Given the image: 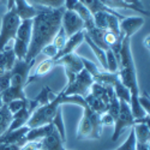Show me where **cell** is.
<instances>
[{
	"instance_id": "6da1fadb",
	"label": "cell",
	"mask_w": 150,
	"mask_h": 150,
	"mask_svg": "<svg viewBox=\"0 0 150 150\" xmlns=\"http://www.w3.org/2000/svg\"><path fill=\"white\" fill-rule=\"evenodd\" d=\"M61 8H37V13L33 18V31L29 49L25 60H36L42 49L52 43L54 36L61 28V17L64 13Z\"/></svg>"
},
{
	"instance_id": "7a4b0ae2",
	"label": "cell",
	"mask_w": 150,
	"mask_h": 150,
	"mask_svg": "<svg viewBox=\"0 0 150 150\" xmlns=\"http://www.w3.org/2000/svg\"><path fill=\"white\" fill-rule=\"evenodd\" d=\"M118 77L119 81L126 86L131 93V98H130V109L134 119L143 118L146 114L139 106L137 97H138L141 90H139V84H138V78H137V71L134 66V61L132 57V51H131V39L124 37L121 42V48H120V58H119V71H118Z\"/></svg>"
},
{
	"instance_id": "3957f363",
	"label": "cell",
	"mask_w": 150,
	"mask_h": 150,
	"mask_svg": "<svg viewBox=\"0 0 150 150\" xmlns=\"http://www.w3.org/2000/svg\"><path fill=\"white\" fill-rule=\"evenodd\" d=\"M62 97H64V90H61L59 94H57L52 101H49L48 103H46L43 106L37 107L33 112L31 117L29 118V120L27 122V126L29 129H33V127L51 124L53 118L57 114V110L62 105Z\"/></svg>"
},
{
	"instance_id": "277c9868",
	"label": "cell",
	"mask_w": 150,
	"mask_h": 150,
	"mask_svg": "<svg viewBox=\"0 0 150 150\" xmlns=\"http://www.w3.org/2000/svg\"><path fill=\"white\" fill-rule=\"evenodd\" d=\"M21 24V18L13 8L6 11L1 19V28H0V52L8 45L11 40H15L18 27Z\"/></svg>"
},
{
	"instance_id": "5b68a950",
	"label": "cell",
	"mask_w": 150,
	"mask_h": 150,
	"mask_svg": "<svg viewBox=\"0 0 150 150\" xmlns=\"http://www.w3.org/2000/svg\"><path fill=\"white\" fill-rule=\"evenodd\" d=\"M93 83H94V79L90 76V73L83 69L81 72L77 73V76L73 79V82L70 84H66V86L62 89L64 90V95L65 96L77 95V96L85 97L90 93V88Z\"/></svg>"
},
{
	"instance_id": "8992f818",
	"label": "cell",
	"mask_w": 150,
	"mask_h": 150,
	"mask_svg": "<svg viewBox=\"0 0 150 150\" xmlns=\"http://www.w3.org/2000/svg\"><path fill=\"white\" fill-rule=\"evenodd\" d=\"M35 60H16L11 70V83L10 86L17 89H24L28 85L30 76V69L33 67Z\"/></svg>"
},
{
	"instance_id": "52a82bcc",
	"label": "cell",
	"mask_w": 150,
	"mask_h": 150,
	"mask_svg": "<svg viewBox=\"0 0 150 150\" xmlns=\"http://www.w3.org/2000/svg\"><path fill=\"white\" fill-rule=\"evenodd\" d=\"M120 102V108H119V114L114 120V130L113 134H112V141L115 142L119 139V137L121 136L122 131L126 127H132L134 124V118L131 113V109L127 102L119 101Z\"/></svg>"
},
{
	"instance_id": "ba28073f",
	"label": "cell",
	"mask_w": 150,
	"mask_h": 150,
	"mask_svg": "<svg viewBox=\"0 0 150 150\" xmlns=\"http://www.w3.org/2000/svg\"><path fill=\"white\" fill-rule=\"evenodd\" d=\"M61 28L65 31L66 36L70 37L84 30V22L76 12L70 10H64V13H62V17H61Z\"/></svg>"
},
{
	"instance_id": "9c48e42d",
	"label": "cell",
	"mask_w": 150,
	"mask_h": 150,
	"mask_svg": "<svg viewBox=\"0 0 150 150\" xmlns=\"http://www.w3.org/2000/svg\"><path fill=\"white\" fill-rule=\"evenodd\" d=\"M145 19L143 17H124L120 21V34L124 37H131L144 25Z\"/></svg>"
},
{
	"instance_id": "30bf717a",
	"label": "cell",
	"mask_w": 150,
	"mask_h": 150,
	"mask_svg": "<svg viewBox=\"0 0 150 150\" xmlns=\"http://www.w3.org/2000/svg\"><path fill=\"white\" fill-rule=\"evenodd\" d=\"M54 65H59L62 66L66 72L70 73H78L83 70V64L81 60V55L77 54L76 52H73L71 54H67L65 57H62L58 60L54 61Z\"/></svg>"
},
{
	"instance_id": "8fae6325",
	"label": "cell",
	"mask_w": 150,
	"mask_h": 150,
	"mask_svg": "<svg viewBox=\"0 0 150 150\" xmlns=\"http://www.w3.org/2000/svg\"><path fill=\"white\" fill-rule=\"evenodd\" d=\"M84 35H85V31L82 30V31H79V33H77V34H74V35L67 37L65 46L62 47L61 51L58 52V54H57V57H55V59H54L53 61H55V60H58V59H60V58H62V57H65V55H67V54L73 53V52L76 51V49L84 42Z\"/></svg>"
},
{
	"instance_id": "7c38bea8",
	"label": "cell",
	"mask_w": 150,
	"mask_h": 150,
	"mask_svg": "<svg viewBox=\"0 0 150 150\" xmlns=\"http://www.w3.org/2000/svg\"><path fill=\"white\" fill-rule=\"evenodd\" d=\"M30 129L27 126H23L12 131H6L1 137H0V144H19L23 145L25 143L24 138Z\"/></svg>"
},
{
	"instance_id": "4fadbf2b",
	"label": "cell",
	"mask_w": 150,
	"mask_h": 150,
	"mask_svg": "<svg viewBox=\"0 0 150 150\" xmlns=\"http://www.w3.org/2000/svg\"><path fill=\"white\" fill-rule=\"evenodd\" d=\"M54 131V126L53 124H47V125H42V126H37V127H33L28 131L25 138V142H37V141H42L43 138H46L47 136H49Z\"/></svg>"
},
{
	"instance_id": "5bb4252c",
	"label": "cell",
	"mask_w": 150,
	"mask_h": 150,
	"mask_svg": "<svg viewBox=\"0 0 150 150\" xmlns=\"http://www.w3.org/2000/svg\"><path fill=\"white\" fill-rule=\"evenodd\" d=\"M15 10L21 21L33 19L37 13V8L30 5L28 0H15Z\"/></svg>"
},
{
	"instance_id": "9a60e30c",
	"label": "cell",
	"mask_w": 150,
	"mask_h": 150,
	"mask_svg": "<svg viewBox=\"0 0 150 150\" xmlns=\"http://www.w3.org/2000/svg\"><path fill=\"white\" fill-rule=\"evenodd\" d=\"M16 55L12 47H5L4 51L0 52V73L5 71H11L16 62Z\"/></svg>"
},
{
	"instance_id": "2e32d148",
	"label": "cell",
	"mask_w": 150,
	"mask_h": 150,
	"mask_svg": "<svg viewBox=\"0 0 150 150\" xmlns=\"http://www.w3.org/2000/svg\"><path fill=\"white\" fill-rule=\"evenodd\" d=\"M41 145L43 150H66L64 146V142L60 138V136L55 131V129L51 134L41 141Z\"/></svg>"
},
{
	"instance_id": "e0dca14e",
	"label": "cell",
	"mask_w": 150,
	"mask_h": 150,
	"mask_svg": "<svg viewBox=\"0 0 150 150\" xmlns=\"http://www.w3.org/2000/svg\"><path fill=\"white\" fill-rule=\"evenodd\" d=\"M95 139L94 129L90 120L85 115H82L77 129V139Z\"/></svg>"
},
{
	"instance_id": "ac0fdd59",
	"label": "cell",
	"mask_w": 150,
	"mask_h": 150,
	"mask_svg": "<svg viewBox=\"0 0 150 150\" xmlns=\"http://www.w3.org/2000/svg\"><path fill=\"white\" fill-rule=\"evenodd\" d=\"M105 6H107L108 8L110 10H114V8H127V10H132L137 13H139L142 16H149V12L146 10H143V8H138L136 6H132V5H129L124 1V0H100Z\"/></svg>"
},
{
	"instance_id": "d6986e66",
	"label": "cell",
	"mask_w": 150,
	"mask_h": 150,
	"mask_svg": "<svg viewBox=\"0 0 150 150\" xmlns=\"http://www.w3.org/2000/svg\"><path fill=\"white\" fill-rule=\"evenodd\" d=\"M136 142L138 143H150V130H149V124L144 122H136L132 126Z\"/></svg>"
},
{
	"instance_id": "ffe728a7",
	"label": "cell",
	"mask_w": 150,
	"mask_h": 150,
	"mask_svg": "<svg viewBox=\"0 0 150 150\" xmlns=\"http://www.w3.org/2000/svg\"><path fill=\"white\" fill-rule=\"evenodd\" d=\"M31 31H33V19L21 21V24L18 27V30H17L15 39H18V40L29 45L30 39H31Z\"/></svg>"
},
{
	"instance_id": "44dd1931",
	"label": "cell",
	"mask_w": 150,
	"mask_h": 150,
	"mask_svg": "<svg viewBox=\"0 0 150 150\" xmlns=\"http://www.w3.org/2000/svg\"><path fill=\"white\" fill-rule=\"evenodd\" d=\"M84 42H86V45H88L89 47H90V49L93 51V53L95 54V57H96V59H97V61L100 62V65H101V67H102V70L103 71H107V62H106V51L105 49H102V48H100L97 45H95L89 37H88V35H84Z\"/></svg>"
},
{
	"instance_id": "7402d4cb",
	"label": "cell",
	"mask_w": 150,
	"mask_h": 150,
	"mask_svg": "<svg viewBox=\"0 0 150 150\" xmlns=\"http://www.w3.org/2000/svg\"><path fill=\"white\" fill-rule=\"evenodd\" d=\"M53 66H54V61H53L52 59H46V60H42V61L40 62V64H39V66H37V69H36L35 73H34V74H31V76H29L28 84H29L30 82H33V81L37 79V78H40V77L45 76V74H47L48 72H51V71H52V69H53Z\"/></svg>"
},
{
	"instance_id": "603a6c76",
	"label": "cell",
	"mask_w": 150,
	"mask_h": 150,
	"mask_svg": "<svg viewBox=\"0 0 150 150\" xmlns=\"http://www.w3.org/2000/svg\"><path fill=\"white\" fill-rule=\"evenodd\" d=\"M52 124L55 129V131L59 133L60 138L62 139V142H66V130H65V121L64 118H62V110L61 107H59V109L57 110V114L52 120Z\"/></svg>"
},
{
	"instance_id": "cb8c5ba5",
	"label": "cell",
	"mask_w": 150,
	"mask_h": 150,
	"mask_svg": "<svg viewBox=\"0 0 150 150\" xmlns=\"http://www.w3.org/2000/svg\"><path fill=\"white\" fill-rule=\"evenodd\" d=\"M11 120H12V114L7 109V106L4 105L1 108H0V137L8 130Z\"/></svg>"
},
{
	"instance_id": "d4e9b609",
	"label": "cell",
	"mask_w": 150,
	"mask_h": 150,
	"mask_svg": "<svg viewBox=\"0 0 150 150\" xmlns=\"http://www.w3.org/2000/svg\"><path fill=\"white\" fill-rule=\"evenodd\" d=\"M65 0H28L33 6H40L45 8H61L64 7Z\"/></svg>"
},
{
	"instance_id": "484cf974",
	"label": "cell",
	"mask_w": 150,
	"mask_h": 150,
	"mask_svg": "<svg viewBox=\"0 0 150 150\" xmlns=\"http://www.w3.org/2000/svg\"><path fill=\"white\" fill-rule=\"evenodd\" d=\"M113 90H114V94H115V96H117V98L119 100V101H124V102H127V103L130 102L131 93L120 81H118L113 85Z\"/></svg>"
},
{
	"instance_id": "4316f807",
	"label": "cell",
	"mask_w": 150,
	"mask_h": 150,
	"mask_svg": "<svg viewBox=\"0 0 150 150\" xmlns=\"http://www.w3.org/2000/svg\"><path fill=\"white\" fill-rule=\"evenodd\" d=\"M12 49H13V53H15L17 60H24L28 54L29 45L18 40V39H15V43L12 46Z\"/></svg>"
},
{
	"instance_id": "83f0119b",
	"label": "cell",
	"mask_w": 150,
	"mask_h": 150,
	"mask_svg": "<svg viewBox=\"0 0 150 150\" xmlns=\"http://www.w3.org/2000/svg\"><path fill=\"white\" fill-rule=\"evenodd\" d=\"M54 97H55V94H53L51 88H49V86H43L41 93L34 98V101L39 103V106H43V105L48 103L49 101H52Z\"/></svg>"
},
{
	"instance_id": "f1b7e54d",
	"label": "cell",
	"mask_w": 150,
	"mask_h": 150,
	"mask_svg": "<svg viewBox=\"0 0 150 150\" xmlns=\"http://www.w3.org/2000/svg\"><path fill=\"white\" fill-rule=\"evenodd\" d=\"M107 16H108V12H105V11H98L96 13H94L93 15L94 25L98 29L106 31L107 30Z\"/></svg>"
},
{
	"instance_id": "f546056e",
	"label": "cell",
	"mask_w": 150,
	"mask_h": 150,
	"mask_svg": "<svg viewBox=\"0 0 150 150\" xmlns=\"http://www.w3.org/2000/svg\"><path fill=\"white\" fill-rule=\"evenodd\" d=\"M106 62H107V71L110 73H118L119 71V62L114 55V53L108 48L106 51Z\"/></svg>"
},
{
	"instance_id": "4dcf8cb0",
	"label": "cell",
	"mask_w": 150,
	"mask_h": 150,
	"mask_svg": "<svg viewBox=\"0 0 150 150\" xmlns=\"http://www.w3.org/2000/svg\"><path fill=\"white\" fill-rule=\"evenodd\" d=\"M120 18L112 15V13H108L107 16V30L108 31H112L114 33L115 35H120Z\"/></svg>"
},
{
	"instance_id": "1f68e13d",
	"label": "cell",
	"mask_w": 150,
	"mask_h": 150,
	"mask_svg": "<svg viewBox=\"0 0 150 150\" xmlns=\"http://www.w3.org/2000/svg\"><path fill=\"white\" fill-rule=\"evenodd\" d=\"M136 143H137V142H136V137H134L133 130H132V127H131L126 141H125L121 145H119L115 150H136Z\"/></svg>"
},
{
	"instance_id": "d6a6232c",
	"label": "cell",
	"mask_w": 150,
	"mask_h": 150,
	"mask_svg": "<svg viewBox=\"0 0 150 150\" xmlns=\"http://www.w3.org/2000/svg\"><path fill=\"white\" fill-rule=\"evenodd\" d=\"M81 60H82V64H83V69H84L85 71H88L93 78H94L95 76H97V74L101 72V71H103V70H101V69H98L96 64H94L93 61H90V60H88V59L81 57Z\"/></svg>"
},
{
	"instance_id": "836d02e7",
	"label": "cell",
	"mask_w": 150,
	"mask_h": 150,
	"mask_svg": "<svg viewBox=\"0 0 150 150\" xmlns=\"http://www.w3.org/2000/svg\"><path fill=\"white\" fill-rule=\"evenodd\" d=\"M66 40H67V36H66L65 31L62 30V28H60L59 31L57 33V35L54 36V39H53L52 43L55 46V48L58 49V52H59V51H61V49H62V47L65 46Z\"/></svg>"
},
{
	"instance_id": "e575fe53",
	"label": "cell",
	"mask_w": 150,
	"mask_h": 150,
	"mask_svg": "<svg viewBox=\"0 0 150 150\" xmlns=\"http://www.w3.org/2000/svg\"><path fill=\"white\" fill-rule=\"evenodd\" d=\"M28 101H29V98H27V100H13V101L8 102L6 106H7V109L10 110V113L15 114V113L19 112L24 106H25L28 103Z\"/></svg>"
},
{
	"instance_id": "d590c367",
	"label": "cell",
	"mask_w": 150,
	"mask_h": 150,
	"mask_svg": "<svg viewBox=\"0 0 150 150\" xmlns=\"http://www.w3.org/2000/svg\"><path fill=\"white\" fill-rule=\"evenodd\" d=\"M11 83V71H5L0 73V93L5 91Z\"/></svg>"
},
{
	"instance_id": "8d00e7d4",
	"label": "cell",
	"mask_w": 150,
	"mask_h": 150,
	"mask_svg": "<svg viewBox=\"0 0 150 150\" xmlns=\"http://www.w3.org/2000/svg\"><path fill=\"white\" fill-rule=\"evenodd\" d=\"M137 101H138L139 106L142 107V109L145 112L146 114H149V105H150V100H149V95L146 91L139 93L138 97H137Z\"/></svg>"
},
{
	"instance_id": "74e56055",
	"label": "cell",
	"mask_w": 150,
	"mask_h": 150,
	"mask_svg": "<svg viewBox=\"0 0 150 150\" xmlns=\"http://www.w3.org/2000/svg\"><path fill=\"white\" fill-rule=\"evenodd\" d=\"M40 54H45V55L47 57V59L54 60L55 57H57V54H58V49L55 48V46H54L53 43H49V45H47V46L42 49Z\"/></svg>"
},
{
	"instance_id": "f35d334b",
	"label": "cell",
	"mask_w": 150,
	"mask_h": 150,
	"mask_svg": "<svg viewBox=\"0 0 150 150\" xmlns=\"http://www.w3.org/2000/svg\"><path fill=\"white\" fill-rule=\"evenodd\" d=\"M120 37H124L121 34L120 35H115L114 33H112V31H108V30H106L105 31V43L107 45V47L109 48L110 46H113Z\"/></svg>"
},
{
	"instance_id": "ab89813d",
	"label": "cell",
	"mask_w": 150,
	"mask_h": 150,
	"mask_svg": "<svg viewBox=\"0 0 150 150\" xmlns=\"http://www.w3.org/2000/svg\"><path fill=\"white\" fill-rule=\"evenodd\" d=\"M21 150H43L41 145V141L37 142H25L22 146Z\"/></svg>"
},
{
	"instance_id": "60d3db41",
	"label": "cell",
	"mask_w": 150,
	"mask_h": 150,
	"mask_svg": "<svg viewBox=\"0 0 150 150\" xmlns=\"http://www.w3.org/2000/svg\"><path fill=\"white\" fill-rule=\"evenodd\" d=\"M113 124H114V119L112 118L108 113H102L101 114V125H102V127L103 126H113Z\"/></svg>"
},
{
	"instance_id": "b9f144b4",
	"label": "cell",
	"mask_w": 150,
	"mask_h": 150,
	"mask_svg": "<svg viewBox=\"0 0 150 150\" xmlns=\"http://www.w3.org/2000/svg\"><path fill=\"white\" fill-rule=\"evenodd\" d=\"M19 144H0V150H21Z\"/></svg>"
},
{
	"instance_id": "7bdbcfd3",
	"label": "cell",
	"mask_w": 150,
	"mask_h": 150,
	"mask_svg": "<svg viewBox=\"0 0 150 150\" xmlns=\"http://www.w3.org/2000/svg\"><path fill=\"white\" fill-rule=\"evenodd\" d=\"M126 4H129V5H132V6H136V7H138V8H143L144 10V7H143V4H142V1L141 0H124Z\"/></svg>"
},
{
	"instance_id": "ee69618b",
	"label": "cell",
	"mask_w": 150,
	"mask_h": 150,
	"mask_svg": "<svg viewBox=\"0 0 150 150\" xmlns=\"http://www.w3.org/2000/svg\"><path fill=\"white\" fill-rule=\"evenodd\" d=\"M136 150H150V143H136Z\"/></svg>"
},
{
	"instance_id": "f6af8a7d",
	"label": "cell",
	"mask_w": 150,
	"mask_h": 150,
	"mask_svg": "<svg viewBox=\"0 0 150 150\" xmlns=\"http://www.w3.org/2000/svg\"><path fill=\"white\" fill-rule=\"evenodd\" d=\"M6 5H7V11L15 7V0H6Z\"/></svg>"
},
{
	"instance_id": "bcb514c9",
	"label": "cell",
	"mask_w": 150,
	"mask_h": 150,
	"mask_svg": "<svg viewBox=\"0 0 150 150\" xmlns=\"http://www.w3.org/2000/svg\"><path fill=\"white\" fill-rule=\"evenodd\" d=\"M4 106V102H3V98H1V94H0V108Z\"/></svg>"
},
{
	"instance_id": "7dc6e473",
	"label": "cell",
	"mask_w": 150,
	"mask_h": 150,
	"mask_svg": "<svg viewBox=\"0 0 150 150\" xmlns=\"http://www.w3.org/2000/svg\"><path fill=\"white\" fill-rule=\"evenodd\" d=\"M0 1H3V3H6V0H0Z\"/></svg>"
}]
</instances>
